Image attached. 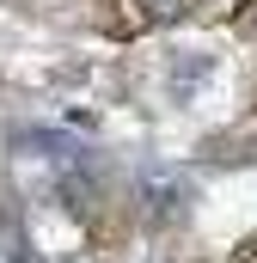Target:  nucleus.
Masks as SVG:
<instances>
[{
	"label": "nucleus",
	"mask_w": 257,
	"mask_h": 263,
	"mask_svg": "<svg viewBox=\"0 0 257 263\" xmlns=\"http://www.w3.org/2000/svg\"><path fill=\"white\" fill-rule=\"evenodd\" d=\"M147 196H153V220H172V208H178V184H153Z\"/></svg>",
	"instance_id": "nucleus-1"
},
{
	"label": "nucleus",
	"mask_w": 257,
	"mask_h": 263,
	"mask_svg": "<svg viewBox=\"0 0 257 263\" xmlns=\"http://www.w3.org/2000/svg\"><path fill=\"white\" fill-rule=\"evenodd\" d=\"M233 263H257V239H245V245H239V257Z\"/></svg>",
	"instance_id": "nucleus-2"
}]
</instances>
